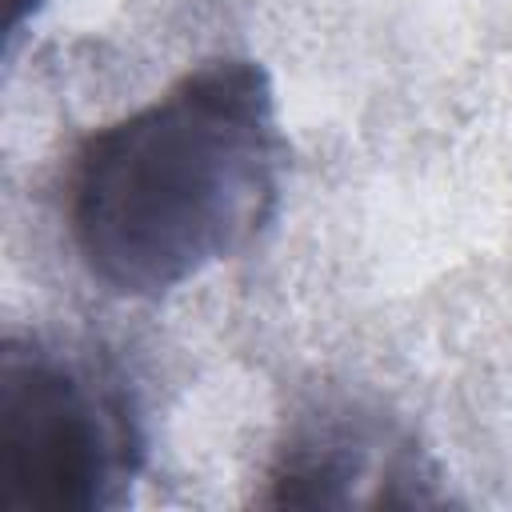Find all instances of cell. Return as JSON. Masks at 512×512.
<instances>
[{"label": "cell", "instance_id": "obj_2", "mask_svg": "<svg viewBox=\"0 0 512 512\" xmlns=\"http://www.w3.org/2000/svg\"><path fill=\"white\" fill-rule=\"evenodd\" d=\"M140 424L120 380L36 336L0 352V512H100L128 496Z\"/></svg>", "mask_w": 512, "mask_h": 512}, {"label": "cell", "instance_id": "obj_4", "mask_svg": "<svg viewBox=\"0 0 512 512\" xmlns=\"http://www.w3.org/2000/svg\"><path fill=\"white\" fill-rule=\"evenodd\" d=\"M36 4H40V0H8V32H16V28L24 24V16L36 12Z\"/></svg>", "mask_w": 512, "mask_h": 512}, {"label": "cell", "instance_id": "obj_3", "mask_svg": "<svg viewBox=\"0 0 512 512\" xmlns=\"http://www.w3.org/2000/svg\"><path fill=\"white\" fill-rule=\"evenodd\" d=\"M268 484L272 504L296 508L440 500L420 448L360 404H320L300 416L276 448Z\"/></svg>", "mask_w": 512, "mask_h": 512}, {"label": "cell", "instance_id": "obj_1", "mask_svg": "<svg viewBox=\"0 0 512 512\" xmlns=\"http://www.w3.org/2000/svg\"><path fill=\"white\" fill-rule=\"evenodd\" d=\"M284 136L268 76L212 60L92 132L68 180L84 268L120 296H164L236 256L268 224Z\"/></svg>", "mask_w": 512, "mask_h": 512}]
</instances>
